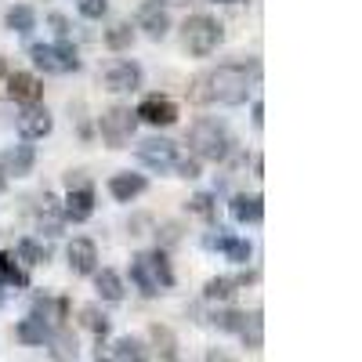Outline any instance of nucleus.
Listing matches in <instances>:
<instances>
[{
    "label": "nucleus",
    "mask_w": 362,
    "mask_h": 362,
    "mask_svg": "<svg viewBox=\"0 0 362 362\" xmlns=\"http://www.w3.org/2000/svg\"><path fill=\"white\" fill-rule=\"evenodd\" d=\"M51 127H54V119H51V112L40 109V105H25V112L18 116V134L29 138V141L51 134Z\"/></svg>",
    "instance_id": "1a4fd4ad"
},
{
    "label": "nucleus",
    "mask_w": 362,
    "mask_h": 362,
    "mask_svg": "<svg viewBox=\"0 0 362 362\" xmlns=\"http://www.w3.org/2000/svg\"><path fill=\"white\" fill-rule=\"evenodd\" d=\"M235 334L247 341V348H261V312H250V315H243V322H239V329H235Z\"/></svg>",
    "instance_id": "5701e85b"
},
{
    "label": "nucleus",
    "mask_w": 362,
    "mask_h": 362,
    "mask_svg": "<svg viewBox=\"0 0 362 362\" xmlns=\"http://www.w3.org/2000/svg\"><path fill=\"white\" fill-rule=\"evenodd\" d=\"M250 95V76L243 66H218L192 80V102L199 105H243Z\"/></svg>",
    "instance_id": "f257e3e1"
},
{
    "label": "nucleus",
    "mask_w": 362,
    "mask_h": 362,
    "mask_svg": "<svg viewBox=\"0 0 362 362\" xmlns=\"http://www.w3.org/2000/svg\"><path fill=\"white\" fill-rule=\"evenodd\" d=\"M90 210H95V189H73L66 196V218L69 221H87L90 218Z\"/></svg>",
    "instance_id": "2eb2a0df"
},
{
    "label": "nucleus",
    "mask_w": 362,
    "mask_h": 362,
    "mask_svg": "<svg viewBox=\"0 0 362 362\" xmlns=\"http://www.w3.org/2000/svg\"><path fill=\"white\" fill-rule=\"evenodd\" d=\"M261 124H264V105L254 102V127H261Z\"/></svg>",
    "instance_id": "c9c22d12"
},
{
    "label": "nucleus",
    "mask_w": 362,
    "mask_h": 362,
    "mask_svg": "<svg viewBox=\"0 0 362 362\" xmlns=\"http://www.w3.org/2000/svg\"><path fill=\"white\" fill-rule=\"evenodd\" d=\"M51 29L58 33V40H69V22L62 15H51Z\"/></svg>",
    "instance_id": "72a5a7b5"
},
{
    "label": "nucleus",
    "mask_w": 362,
    "mask_h": 362,
    "mask_svg": "<svg viewBox=\"0 0 362 362\" xmlns=\"http://www.w3.org/2000/svg\"><path fill=\"white\" fill-rule=\"evenodd\" d=\"M105 44H109L112 51H124V47H131V44H134V29H131V22H116V25H109Z\"/></svg>",
    "instance_id": "b1692460"
},
{
    "label": "nucleus",
    "mask_w": 362,
    "mask_h": 362,
    "mask_svg": "<svg viewBox=\"0 0 362 362\" xmlns=\"http://www.w3.org/2000/svg\"><path fill=\"white\" fill-rule=\"evenodd\" d=\"M47 341L54 344L51 351H54V358H58V362H73V358H76V337L69 334V329H58V334H47Z\"/></svg>",
    "instance_id": "4be33fe9"
},
{
    "label": "nucleus",
    "mask_w": 362,
    "mask_h": 362,
    "mask_svg": "<svg viewBox=\"0 0 362 362\" xmlns=\"http://www.w3.org/2000/svg\"><path fill=\"white\" fill-rule=\"evenodd\" d=\"M98 362H112V358H98Z\"/></svg>",
    "instance_id": "37998d69"
},
{
    "label": "nucleus",
    "mask_w": 362,
    "mask_h": 362,
    "mask_svg": "<svg viewBox=\"0 0 362 362\" xmlns=\"http://www.w3.org/2000/svg\"><path fill=\"white\" fill-rule=\"evenodd\" d=\"M83 326L90 329V334H98V337L109 334V319H105L98 308H83Z\"/></svg>",
    "instance_id": "cd10ccee"
},
{
    "label": "nucleus",
    "mask_w": 362,
    "mask_h": 362,
    "mask_svg": "<svg viewBox=\"0 0 362 362\" xmlns=\"http://www.w3.org/2000/svg\"><path fill=\"white\" fill-rule=\"evenodd\" d=\"M66 254H69V268L76 272V276H90V272H95L98 250H95V243H90V239H73Z\"/></svg>",
    "instance_id": "ddd939ff"
},
{
    "label": "nucleus",
    "mask_w": 362,
    "mask_h": 362,
    "mask_svg": "<svg viewBox=\"0 0 362 362\" xmlns=\"http://www.w3.org/2000/svg\"><path fill=\"white\" fill-rule=\"evenodd\" d=\"M225 4H239V0H225Z\"/></svg>",
    "instance_id": "79ce46f5"
},
{
    "label": "nucleus",
    "mask_w": 362,
    "mask_h": 362,
    "mask_svg": "<svg viewBox=\"0 0 362 362\" xmlns=\"http://www.w3.org/2000/svg\"><path fill=\"white\" fill-rule=\"evenodd\" d=\"M33 163H37L33 145H15V148H8V153L0 156V170L15 174V177H25L29 170H33Z\"/></svg>",
    "instance_id": "9b49d317"
},
{
    "label": "nucleus",
    "mask_w": 362,
    "mask_h": 362,
    "mask_svg": "<svg viewBox=\"0 0 362 362\" xmlns=\"http://www.w3.org/2000/svg\"><path fill=\"white\" fill-rule=\"evenodd\" d=\"M134 116L145 119V124H153V127H167V124H174V119H177V105L170 98H163V95H148V98H141V105L134 109Z\"/></svg>",
    "instance_id": "0eeeda50"
},
{
    "label": "nucleus",
    "mask_w": 362,
    "mask_h": 362,
    "mask_svg": "<svg viewBox=\"0 0 362 362\" xmlns=\"http://www.w3.org/2000/svg\"><path fill=\"white\" fill-rule=\"evenodd\" d=\"M8 95L22 105H37L44 98V83L33 73H11L8 76Z\"/></svg>",
    "instance_id": "6e6552de"
},
{
    "label": "nucleus",
    "mask_w": 362,
    "mask_h": 362,
    "mask_svg": "<svg viewBox=\"0 0 362 362\" xmlns=\"http://www.w3.org/2000/svg\"><path fill=\"white\" fill-rule=\"evenodd\" d=\"M210 300H228L232 293H235V279H225V276H218V279H210L206 283V290H203Z\"/></svg>",
    "instance_id": "a878e982"
},
{
    "label": "nucleus",
    "mask_w": 362,
    "mask_h": 362,
    "mask_svg": "<svg viewBox=\"0 0 362 362\" xmlns=\"http://www.w3.org/2000/svg\"><path fill=\"white\" fill-rule=\"evenodd\" d=\"M33 25H37V15H33V8L18 4V8H11V11H8V29H15V33H29Z\"/></svg>",
    "instance_id": "393cba45"
},
{
    "label": "nucleus",
    "mask_w": 362,
    "mask_h": 362,
    "mask_svg": "<svg viewBox=\"0 0 362 362\" xmlns=\"http://www.w3.org/2000/svg\"><path fill=\"white\" fill-rule=\"evenodd\" d=\"M177 177H199V160L196 156H185V160H177Z\"/></svg>",
    "instance_id": "2f4dec72"
},
{
    "label": "nucleus",
    "mask_w": 362,
    "mask_h": 362,
    "mask_svg": "<svg viewBox=\"0 0 362 362\" xmlns=\"http://www.w3.org/2000/svg\"><path fill=\"white\" fill-rule=\"evenodd\" d=\"M214 322H218L221 329H239V322H243V312H218Z\"/></svg>",
    "instance_id": "473e14b6"
},
{
    "label": "nucleus",
    "mask_w": 362,
    "mask_h": 362,
    "mask_svg": "<svg viewBox=\"0 0 362 362\" xmlns=\"http://www.w3.org/2000/svg\"><path fill=\"white\" fill-rule=\"evenodd\" d=\"M0 73H4V58H0Z\"/></svg>",
    "instance_id": "a19ab883"
},
{
    "label": "nucleus",
    "mask_w": 362,
    "mask_h": 362,
    "mask_svg": "<svg viewBox=\"0 0 362 362\" xmlns=\"http://www.w3.org/2000/svg\"><path fill=\"white\" fill-rule=\"evenodd\" d=\"M148 257H153V268H156L160 286H170V283H174V272H170V264H167V254H163V250H153Z\"/></svg>",
    "instance_id": "c85d7f7f"
},
{
    "label": "nucleus",
    "mask_w": 362,
    "mask_h": 362,
    "mask_svg": "<svg viewBox=\"0 0 362 362\" xmlns=\"http://www.w3.org/2000/svg\"><path fill=\"white\" fill-rule=\"evenodd\" d=\"M15 334H18L22 344H44L51 329H47V322H40V319H22Z\"/></svg>",
    "instance_id": "412c9836"
},
{
    "label": "nucleus",
    "mask_w": 362,
    "mask_h": 362,
    "mask_svg": "<svg viewBox=\"0 0 362 362\" xmlns=\"http://www.w3.org/2000/svg\"><path fill=\"white\" fill-rule=\"evenodd\" d=\"M232 218L243 221V225H257V221L264 218L261 196H235V199H232Z\"/></svg>",
    "instance_id": "dca6fc26"
},
{
    "label": "nucleus",
    "mask_w": 362,
    "mask_h": 362,
    "mask_svg": "<svg viewBox=\"0 0 362 362\" xmlns=\"http://www.w3.org/2000/svg\"><path fill=\"white\" fill-rule=\"evenodd\" d=\"M95 286H98V293H102L105 300H124V279H119L112 268H102V272H98Z\"/></svg>",
    "instance_id": "aec40b11"
},
{
    "label": "nucleus",
    "mask_w": 362,
    "mask_h": 362,
    "mask_svg": "<svg viewBox=\"0 0 362 362\" xmlns=\"http://www.w3.org/2000/svg\"><path fill=\"white\" fill-rule=\"evenodd\" d=\"M221 22L218 18H210V15H192V18H185V25H181V40H185V47L192 51V54H210L218 44H221Z\"/></svg>",
    "instance_id": "7ed1b4c3"
},
{
    "label": "nucleus",
    "mask_w": 362,
    "mask_h": 362,
    "mask_svg": "<svg viewBox=\"0 0 362 362\" xmlns=\"http://www.w3.org/2000/svg\"><path fill=\"white\" fill-rule=\"evenodd\" d=\"M0 283H11V286H29V276H25V268H18V261H15V254L11 250H4L0 254Z\"/></svg>",
    "instance_id": "6ab92c4d"
},
{
    "label": "nucleus",
    "mask_w": 362,
    "mask_h": 362,
    "mask_svg": "<svg viewBox=\"0 0 362 362\" xmlns=\"http://www.w3.org/2000/svg\"><path fill=\"white\" fill-rule=\"evenodd\" d=\"M156 4H189V0H156Z\"/></svg>",
    "instance_id": "4c0bfd02"
},
{
    "label": "nucleus",
    "mask_w": 362,
    "mask_h": 362,
    "mask_svg": "<svg viewBox=\"0 0 362 362\" xmlns=\"http://www.w3.org/2000/svg\"><path fill=\"white\" fill-rule=\"evenodd\" d=\"M141 83V69L134 62H116L109 73H105V87L109 90H134Z\"/></svg>",
    "instance_id": "4468645a"
},
{
    "label": "nucleus",
    "mask_w": 362,
    "mask_h": 362,
    "mask_svg": "<svg viewBox=\"0 0 362 362\" xmlns=\"http://www.w3.org/2000/svg\"><path fill=\"white\" fill-rule=\"evenodd\" d=\"M98 127H102V138H105L112 148H124V145L131 141L134 127H138V116H134L127 105H112V109L102 112Z\"/></svg>",
    "instance_id": "39448f33"
},
{
    "label": "nucleus",
    "mask_w": 362,
    "mask_h": 362,
    "mask_svg": "<svg viewBox=\"0 0 362 362\" xmlns=\"http://www.w3.org/2000/svg\"><path fill=\"white\" fill-rule=\"evenodd\" d=\"M109 192H112L119 203H127V199H134L138 192H145V177H141V174H116V177L109 181Z\"/></svg>",
    "instance_id": "f3484780"
},
{
    "label": "nucleus",
    "mask_w": 362,
    "mask_h": 362,
    "mask_svg": "<svg viewBox=\"0 0 362 362\" xmlns=\"http://www.w3.org/2000/svg\"><path fill=\"white\" fill-rule=\"evenodd\" d=\"M131 279L138 283V290L145 293V297H156L163 286H160V279H156V268H153V257L148 254H138L134 261H131Z\"/></svg>",
    "instance_id": "f8f14e48"
},
{
    "label": "nucleus",
    "mask_w": 362,
    "mask_h": 362,
    "mask_svg": "<svg viewBox=\"0 0 362 362\" xmlns=\"http://www.w3.org/2000/svg\"><path fill=\"white\" fill-rule=\"evenodd\" d=\"M138 160L145 167H156V170H167L177 163V145L170 138H145L138 145Z\"/></svg>",
    "instance_id": "423d86ee"
},
{
    "label": "nucleus",
    "mask_w": 362,
    "mask_h": 362,
    "mask_svg": "<svg viewBox=\"0 0 362 362\" xmlns=\"http://www.w3.org/2000/svg\"><path fill=\"white\" fill-rule=\"evenodd\" d=\"M210 247H221L228 254V261H239V264H247L250 261V243L247 239H232V235H218V239H206Z\"/></svg>",
    "instance_id": "a211bd4d"
},
{
    "label": "nucleus",
    "mask_w": 362,
    "mask_h": 362,
    "mask_svg": "<svg viewBox=\"0 0 362 362\" xmlns=\"http://www.w3.org/2000/svg\"><path fill=\"white\" fill-rule=\"evenodd\" d=\"M0 305H4V283H0Z\"/></svg>",
    "instance_id": "ea45409f"
},
{
    "label": "nucleus",
    "mask_w": 362,
    "mask_h": 362,
    "mask_svg": "<svg viewBox=\"0 0 362 362\" xmlns=\"http://www.w3.org/2000/svg\"><path fill=\"white\" fill-rule=\"evenodd\" d=\"M189 145H192L196 160L221 163L228 156V148H232V138H228L225 124H218V119H196L192 131H189Z\"/></svg>",
    "instance_id": "f03ea898"
},
{
    "label": "nucleus",
    "mask_w": 362,
    "mask_h": 362,
    "mask_svg": "<svg viewBox=\"0 0 362 362\" xmlns=\"http://www.w3.org/2000/svg\"><path fill=\"white\" fill-rule=\"evenodd\" d=\"M189 210H192V214H199V218H210V214H214V196H210V192L192 196L189 199Z\"/></svg>",
    "instance_id": "c756f323"
},
{
    "label": "nucleus",
    "mask_w": 362,
    "mask_h": 362,
    "mask_svg": "<svg viewBox=\"0 0 362 362\" xmlns=\"http://www.w3.org/2000/svg\"><path fill=\"white\" fill-rule=\"evenodd\" d=\"M66 189H69V192H73V189H87V177H83L80 170H69V174H66Z\"/></svg>",
    "instance_id": "f704fd0d"
},
{
    "label": "nucleus",
    "mask_w": 362,
    "mask_h": 362,
    "mask_svg": "<svg viewBox=\"0 0 362 362\" xmlns=\"http://www.w3.org/2000/svg\"><path fill=\"white\" fill-rule=\"evenodd\" d=\"M206 362H232V355H225V351L218 348V351H210V355H206Z\"/></svg>",
    "instance_id": "e433bc0d"
},
{
    "label": "nucleus",
    "mask_w": 362,
    "mask_h": 362,
    "mask_svg": "<svg viewBox=\"0 0 362 362\" xmlns=\"http://www.w3.org/2000/svg\"><path fill=\"white\" fill-rule=\"evenodd\" d=\"M138 29H145V37H153V40H163L167 37V29H170V15L167 8L160 4H145L138 11Z\"/></svg>",
    "instance_id": "9d476101"
},
{
    "label": "nucleus",
    "mask_w": 362,
    "mask_h": 362,
    "mask_svg": "<svg viewBox=\"0 0 362 362\" xmlns=\"http://www.w3.org/2000/svg\"><path fill=\"white\" fill-rule=\"evenodd\" d=\"M18 257L25 264H44L47 261V250L40 243H33V239H22V243H18Z\"/></svg>",
    "instance_id": "bb28decb"
},
{
    "label": "nucleus",
    "mask_w": 362,
    "mask_h": 362,
    "mask_svg": "<svg viewBox=\"0 0 362 362\" xmlns=\"http://www.w3.org/2000/svg\"><path fill=\"white\" fill-rule=\"evenodd\" d=\"M29 58H33L44 73H76V69H80L76 47H73L69 40H62L58 47H51V44H33V47H29Z\"/></svg>",
    "instance_id": "20e7f679"
},
{
    "label": "nucleus",
    "mask_w": 362,
    "mask_h": 362,
    "mask_svg": "<svg viewBox=\"0 0 362 362\" xmlns=\"http://www.w3.org/2000/svg\"><path fill=\"white\" fill-rule=\"evenodd\" d=\"M8 189V177H4V170H0V192H4Z\"/></svg>",
    "instance_id": "58836bf2"
},
{
    "label": "nucleus",
    "mask_w": 362,
    "mask_h": 362,
    "mask_svg": "<svg viewBox=\"0 0 362 362\" xmlns=\"http://www.w3.org/2000/svg\"><path fill=\"white\" fill-rule=\"evenodd\" d=\"M76 8L83 18H102L109 11V0H76Z\"/></svg>",
    "instance_id": "7c9ffc66"
}]
</instances>
